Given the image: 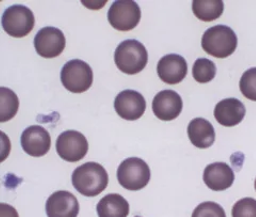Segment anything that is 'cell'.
<instances>
[{
    "label": "cell",
    "instance_id": "obj_2",
    "mask_svg": "<svg viewBox=\"0 0 256 217\" xmlns=\"http://www.w3.org/2000/svg\"><path fill=\"white\" fill-rule=\"evenodd\" d=\"M114 61L120 71L125 74L140 73L146 67L148 54L146 46L138 40H125L116 47Z\"/></svg>",
    "mask_w": 256,
    "mask_h": 217
},
{
    "label": "cell",
    "instance_id": "obj_9",
    "mask_svg": "<svg viewBox=\"0 0 256 217\" xmlns=\"http://www.w3.org/2000/svg\"><path fill=\"white\" fill-rule=\"evenodd\" d=\"M66 45L63 31L56 27H44L34 38L36 53L44 58H54L60 56Z\"/></svg>",
    "mask_w": 256,
    "mask_h": 217
},
{
    "label": "cell",
    "instance_id": "obj_7",
    "mask_svg": "<svg viewBox=\"0 0 256 217\" xmlns=\"http://www.w3.org/2000/svg\"><path fill=\"white\" fill-rule=\"evenodd\" d=\"M108 20L114 29L130 31L137 27L141 20L140 6L134 0H118L110 7Z\"/></svg>",
    "mask_w": 256,
    "mask_h": 217
},
{
    "label": "cell",
    "instance_id": "obj_18",
    "mask_svg": "<svg viewBox=\"0 0 256 217\" xmlns=\"http://www.w3.org/2000/svg\"><path fill=\"white\" fill-rule=\"evenodd\" d=\"M98 217H127L130 214V203L118 194H110L104 197L98 206Z\"/></svg>",
    "mask_w": 256,
    "mask_h": 217
},
{
    "label": "cell",
    "instance_id": "obj_6",
    "mask_svg": "<svg viewBox=\"0 0 256 217\" xmlns=\"http://www.w3.org/2000/svg\"><path fill=\"white\" fill-rule=\"evenodd\" d=\"M2 27L14 38L28 36L36 25L34 14L28 7L14 5L8 8L2 15Z\"/></svg>",
    "mask_w": 256,
    "mask_h": 217
},
{
    "label": "cell",
    "instance_id": "obj_27",
    "mask_svg": "<svg viewBox=\"0 0 256 217\" xmlns=\"http://www.w3.org/2000/svg\"><path fill=\"white\" fill-rule=\"evenodd\" d=\"M137 217H140V216H137Z\"/></svg>",
    "mask_w": 256,
    "mask_h": 217
},
{
    "label": "cell",
    "instance_id": "obj_23",
    "mask_svg": "<svg viewBox=\"0 0 256 217\" xmlns=\"http://www.w3.org/2000/svg\"><path fill=\"white\" fill-rule=\"evenodd\" d=\"M192 217H226V214L220 204L207 201L201 203L196 208Z\"/></svg>",
    "mask_w": 256,
    "mask_h": 217
},
{
    "label": "cell",
    "instance_id": "obj_4",
    "mask_svg": "<svg viewBox=\"0 0 256 217\" xmlns=\"http://www.w3.org/2000/svg\"><path fill=\"white\" fill-rule=\"evenodd\" d=\"M118 180L128 190H141L150 183V166L139 157L127 158L118 166Z\"/></svg>",
    "mask_w": 256,
    "mask_h": 217
},
{
    "label": "cell",
    "instance_id": "obj_3",
    "mask_svg": "<svg viewBox=\"0 0 256 217\" xmlns=\"http://www.w3.org/2000/svg\"><path fill=\"white\" fill-rule=\"evenodd\" d=\"M238 44L235 31L226 25L208 28L202 38L203 50L216 58H226L233 54Z\"/></svg>",
    "mask_w": 256,
    "mask_h": 217
},
{
    "label": "cell",
    "instance_id": "obj_26",
    "mask_svg": "<svg viewBox=\"0 0 256 217\" xmlns=\"http://www.w3.org/2000/svg\"><path fill=\"white\" fill-rule=\"evenodd\" d=\"M255 189H256V180H255Z\"/></svg>",
    "mask_w": 256,
    "mask_h": 217
},
{
    "label": "cell",
    "instance_id": "obj_24",
    "mask_svg": "<svg viewBox=\"0 0 256 217\" xmlns=\"http://www.w3.org/2000/svg\"><path fill=\"white\" fill-rule=\"evenodd\" d=\"M233 217H256V200L244 198L237 201L232 211Z\"/></svg>",
    "mask_w": 256,
    "mask_h": 217
},
{
    "label": "cell",
    "instance_id": "obj_12",
    "mask_svg": "<svg viewBox=\"0 0 256 217\" xmlns=\"http://www.w3.org/2000/svg\"><path fill=\"white\" fill-rule=\"evenodd\" d=\"M157 72L162 82L169 85H176L186 78L188 74V63L180 55H166L159 60Z\"/></svg>",
    "mask_w": 256,
    "mask_h": 217
},
{
    "label": "cell",
    "instance_id": "obj_8",
    "mask_svg": "<svg viewBox=\"0 0 256 217\" xmlns=\"http://www.w3.org/2000/svg\"><path fill=\"white\" fill-rule=\"evenodd\" d=\"M89 151V142L86 136L77 131L63 132L57 140L59 156L70 163L79 162L86 157Z\"/></svg>",
    "mask_w": 256,
    "mask_h": 217
},
{
    "label": "cell",
    "instance_id": "obj_25",
    "mask_svg": "<svg viewBox=\"0 0 256 217\" xmlns=\"http://www.w3.org/2000/svg\"><path fill=\"white\" fill-rule=\"evenodd\" d=\"M0 217H20L18 211L12 205L6 203L0 204Z\"/></svg>",
    "mask_w": 256,
    "mask_h": 217
},
{
    "label": "cell",
    "instance_id": "obj_13",
    "mask_svg": "<svg viewBox=\"0 0 256 217\" xmlns=\"http://www.w3.org/2000/svg\"><path fill=\"white\" fill-rule=\"evenodd\" d=\"M182 96L174 90H162L156 94L153 101L154 115L162 121H172L182 111Z\"/></svg>",
    "mask_w": 256,
    "mask_h": 217
},
{
    "label": "cell",
    "instance_id": "obj_16",
    "mask_svg": "<svg viewBox=\"0 0 256 217\" xmlns=\"http://www.w3.org/2000/svg\"><path fill=\"white\" fill-rule=\"evenodd\" d=\"M246 116V107L242 101L235 98L222 100L214 108V118L223 125L232 127L238 125Z\"/></svg>",
    "mask_w": 256,
    "mask_h": 217
},
{
    "label": "cell",
    "instance_id": "obj_5",
    "mask_svg": "<svg viewBox=\"0 0 256 217\" xmlns=\"http://www.w3.org/2000/svg\"><path fill=\"white\" fill-rule=\"evenodd\" d=\"M61 82L70 92H86L93 84V70L86 61L73 59L64 64L61 71Z\"/></svg>",
    "mask_w": 256,
    "mask_h": 217
},
{
    "label": "cell",
    "instance_id": "obj_20",
    "mask_svg": "<svg viewBox=\"0 0 256 217\" xmlns=\"http://www.w3.org/2000/svg\"><path fill=\"white\" fill-rule=\"evenodd\" d=\"M20 100L9 88H0V122H6L13 119L18 111Z\"/></svg>",
    "mask_w": 256,
    "mask_h": 217
},
{
    "label": "cell",
    "instance_id": "obj_21",
    "mask_svg": "<svg viewBox=\"0 0 256 217\" xmlns=\"http://www.w3.org/2000/svg\"><path fill=\"white\" fill-rule=\"evenodd\" d=\"M192 74L196 82L205 84L210 83L217 74V67L214 61L207 58H198L192 69Z\"/></svg>",
    "mask_w": 256,
    "mask_h": 217
},
{
    "label": "cell",
    "instance_id": "obj_15",
    "mask_svg": "<svg viewBox=\"0 0 256 217\" xmlns=\"http://www.w3.org/2000/svg\"><path fill=\"white\" fill-rule=\"evenodd\" d=\"M204 182L214 191L228 189L235 181V173L226 163H214L205 168Z\"/></svg>",
    "mask_w": 256,
    "mask_h": 217
},
{
    "label": "cell",
    "instance_id": "obj_17",
    "mask_svg": "<svg viewBox=\"0 0 256 217\" xmlns=\"http://www.w3.org/2000/svg\"><path fill=\"white\" fill-rule=\"evenodd\" d=\"M189 139L194 147L207 149L216 140V132L212 124L204 118H196L188 125Z\"/></svg>",
    "mask_w": 256,
    "mask_h": 217
},
{
    "label": "cell",
    "instance_id": "obj_1",
    "mask_svg": "<svg viewBox=\"0 0 256 217\" xmlns=\"http://www.w3.org/2000/svg\"><path fill=\"white\" fill-rule=\"evenodd\" d=\"M72 182L82 195L96 197L107 188L109 176L102 165L90 162L77 168L72 175Z\"/></svg>",
    "mask_w": 256,
    "mask_h": 217
},
{
    "label": "cell",
    "instance_id": "obj_10",
    "mask_svg": "<svg viewBox=\"0 0 256 217\" xmlns=\"http://www.w3.org/2000/svg\"><path fill=\"white\" fill-rule=\"evenodd\" d=\"M114 108L121 118L128 121H136L146 112V101L140 92L128 89L118 94Z\"/></svg>",
    "mask_w": 256,
    "mask_h": 217
},
{
    "label": "cell",
    "instance_id": "obj_22",
    "mask_svg": "<svg viewBox=\"0 0 256 217\" xmlns=\"http://www.w3.org/2000/svg\"><path fill=\"white\" fill-rule=\"evenodd\" d=\"M240 91L246 99L256 102V68L246 71L240 79Z\"/></svg>",
    "mask_w": 256,
    "mask_h": 217
},
{
    "label": "cell",
    "instance_id": "obj_14",
    "mask_svg": "<svg viewBox=\"0 0 256 217\" xmlns=\"http://www.w3.org/2000/svg\"><path fill=\"white\" fill-rule=\"evenodd\" d=\"M79 202L70 191H56L46 202L48 217H77L79 214Z\"/></svg>",
    "mask_w": 256,
    "mask_h": 217
},
{
    "label": "cell",
    "instance_id": "obj_11",
    "mask_svg": "<svg viewBox=\"0 0 256 217\" xmlns=\"http://www.w3.org/2000/svg\"><path fill=\"white\" fill-rule=\"evenodd\" d=\"M22 147L30 156L41 157L46 155L52 148L50 135L41 125H32L22 134Z\"/></svg>",
    "mask_w": 256,
    "mask_h": 217
},
{
    "label": "cell",
    "instance_id": "obj_19",
    "mask_svg": "<svg viewBox=\"0 0 256 217\" xmlns=\"http://www.w3.org/2000/svg\"><path fill=\"white\" fill-rule=\"evenodd\" d=\"M192 10L198 19L204 22H212L219 19L224 10L222 0H194Z\"/></svg>",
    "mask_w": 256,
    "mask_h": 217
}]
</instances>
